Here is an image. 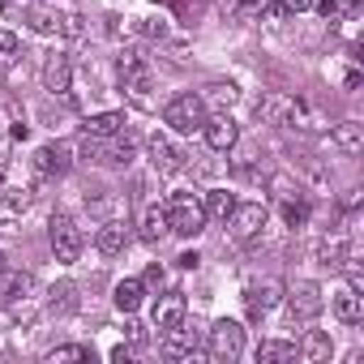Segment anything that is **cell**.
Returning <instances> with one entry per match:
<instances>
[{"mask_svg": "<svg viewBox=\"0 0 364 364\" xmlns=\"http://www.w3.org/2000/svg\"><path fill=\"white\" fill-rule=\"evenodd\" d=\"M120 82H124V90H133V95H146V90L154 86V73H150V65H146L141 52H124V56H120Z\"/></svg>", "mask_w": 364, "mask_h": 364, "instance_id": "cell-11", "label": "cell"}, {"mask_svg": "<svg viewBox=\"0 0 364 364\" xmlns=\"http://www.w3.org/2000/svg\"><path fill=\"white\" fill-rule=\"evenodd\" d=\"M18 52H22L18 35L14 31H0V69H14L18 65Z\"/></svg>", "mask_w": 364, "mask_h": 364, "instance_id": "cell-27", "label": "cell"}, {"mask_svg": "<svg viewBox=\"0 0 364 364\" xmlns=\"http://www.w3.org/2000/svg\"><path fill=\"white\" fill-rule=\"evenodd\" d=\"M262 116L279 129H304V133H321L326 120L304 103V99H291V95H266L262 99Z\"/></svg>", "mask_w": 364, "mask_h": 364, "instance_id": "cell-1", "label": "cell"}, {"mask_svg": "<svg viewBox=\"0 0 364 364\" xmlns=\"http://www.w3.org/2000/svg\"><path fill=\"white\" fill-rule=\"evenodd\" d=\"M167 232H171V228H167V206H146V210H141V240H146V245H159Z\"/></svg>", "mask_w": 364, "mask_h": 364, "instance_id": "cell-22", "label": "cell"}, {"mask_svg": "<svg viewBox=\"0 0 364 364\" xmlns=\"http://www.w3.org/2000/svg\"><path fill=\"white\" fill-rule=\"evenodd\" d=\"M266 219H270V215H266L262 202H236L223 223H228V232H232L236 245H253V240L266 232Z\"/></svg>", "mask_w": 364, "mask_h": 364, "instance_id": "cell-4", "label": "cell"}, {"mask_svg": "<svg viewBox=\"0 0 364 364\" xmlns=\"http://www.w3.org/2000/svg\"><path fill=\"white\" fill-rule=\"evenodd\" d=\"M317 262H321V266H334V270H343V266H347V240H343V236H330V240H321V245H317Z\"/></svg>", "mask_w": 364, "mask_h": 364, "instance_id": "cell-25", "label": "cell"}, {"mask_svg": "<svg viewBox=\"0 0 364 364\" xmlns=\"http://www.w3.org/2000/svg\"><path fill=\"white\" fill-rule=\"evenodd\" d=\"M185 313H189V304H185V291H163L159 300H154V309H150V321H154V330H171V326H180L185 321Z\"/></svg>", "mask_w": 364, "mask_h": 364, "instance_id": "cell-9", "label": "cell"}, {"mask_svg": "<svg viewBox=\"0 0 364 364\" xmlns=\"http://www.w3.org/2000/svg\"><path fill=\"white\" fill-rule=\"evenodd\" d=\"M56 22H60V14H48V9H35V14H31V26H35L39 35H56Z\"/></svg>", "mask_w": 364, "mask_h": 364, "instance_id": "cell-30", "label": "cell"}, {"mask_svg": "<svg viewBox=\"0 0 364 364\" xmlns=\"http://www.w3.org/2000/svg\"><path fill=\"white\" fill-rule=\"evenodd\" d=\"M245 300H249V313H253V317H262V313H270V309L283 300V283H279V279H262V283H249Z\"/></svg>", "mask_w": 364, "mask_h": 364, "instance_id": "cell-14", "label": "cell"}, {"mask_svg": "<svg viewBox=\"0 0 364 364\" xmlns=\"http://www.w3.org/2000/svg\"><path fill=\"white\" fill-rule=\"evenodd\" d=\"M202 99H206V103H219V107H232V103H236V86H232V82H228V86L219 82V86H210V95H202Z\"/></svg>", "mask_w": 364, "mask_h": 364, "instance_id": "cell-31", "label": "cell"}, {"mask_svg": "<svg viewBox=\"0 0 364 364\" xmlns=\"http://www.w3.org/2000/svg\"><path fill=\"white\" fill-rule=\"evenodd\" d=\"M35 171H39V176H60V171H69V146H39V150H35Z\"/></svg>", "mask_w": 364, "mask_h": 364, "instance_id": "cell-19", "label": "cell"}, {"mask_svg": "<svg viewBox=\"0 0 364 364\" xmlns=\"http://www.w3.org/2000/svg\"><path fill=\"white\" fill-rule=\"evenodd\" d=\"M60 360H90V347H82V343L52 347V351H48V364H60Z\"/></svg>", "mask_w": 364, "mask_h": 364, "instance_id": "cell-29", "label": "cell"}, {"mask_svg": "<svg viewBox=\"0 0 364 364\" xmlns=\"http://www.w3.org/2000/svg\"><path fill=\"white\" fill-rule=\"evenodd\" d=\"M48 236H52V253H56V262H77L82 249H86V236H82V228H77L69 215H56Z\"/></svg>", "mask_w": 364, "mask_h": 364, "instance_id": "cell-7", "label": "cell"}, {"mask_svg": "<svg viewBox=\"0 0 364 364\" xmlns=\"http://www.w3.org/2000/svg\"><path fill=\"white\" fill-rule=\"evenodd\" d=\"M296 355H300V360H309V364H326V360L334 355V343H330V334H326V330H304V338H300Z\"/></svg>", "mask_w": 364, "mask_h": 364, "instance_id": "cell-17", "label": "cell"}, {"mask_svg": "<svg viewBox=\"0 0 364 364\" xmlns=\"http://www.w3.org/2000/svg\"><path fill=\"white\" fill-rule=\"evenodd\" d=\"M279 9H283V14H304V9H313V0H283Z\"/></svg>", "mask_w": 364, "mask_h": 364, "instance_id": "cell-34", "label": "cell"}, {"mask_svg": "<svg viewBox=\"0 0 364 364\" xmlns=\"http://www.w3.org/2000/svg\"><path fill=\"white\" fill-rule=\"evenodd\" d=\"M167 228L176 236H202L206 232V210L198 193H171L167 198Z\"/></svg>", "mask_w": 364, "mask_h": 364, "instance_id": "cell-2", "label": "cell"}, {"mask_svg": "<svg viewBox=\"0 0 364 364\" xmlns=\"http://www.w3.org/2000/svg\"><path fill=\"white\" fill-rule=\"evenodd\" d=\"M124 245H129V228H124V219H107V223L99 228V236H95V249H99L103 257L124 253Z\"/></svg>", "mask_w": 364, "mask_h": 364, "instance_id": "cell-16", "label": "cell"}, {"mask_svg": "<svg viewBox=\"0 0 364 364\" xmlns=\"http://www.w3.org/2000/svg\"><path fill=\"white\" fill-rule=\"evenodd\" d=\"M202 137H206V146H210V150L228 154V150L240 141V129H236V120H232L228 112H219V116H206V124H202Z\"/></svg>", "mask_w": 364, "mask_h": 364, "instance_id": "cell-10", "label": "cell"}, {"mask_svg": "<svg viewBox=\"0 0 364 364\" xmlns=\"http://www.w3.org/2000/svg\"><path fill=\"white\" fill-rule=\"evenodd\" d=\"M69 86H73V65H69L65 52H52V56L43 60V90H52V95H69Z\"/></svg>", "mask_w": 364, "mask_h": 364, "instance_id": "cell-13", "label": "cell"}, {"mask_svg": "<svg viewBox=\"0 0 364 364\" xmlns=\"http://www.w3.org/2000/svg\"><path fill=\"white\" fill-rule=\"evenodd\" d=\"M0 202H5L9 210H26L31 206V189L26 185H9V189H0Z\"/></svg>", "mask_w": 364, "mask_h": 364, "instance_id": "cell-28", "label": "cell"}, {"mask_svg": "<svg viewBox=\"0 0 364 364\" xmlns=\"http://www.w3.org/2000/svg\"><path fill=\"white\" fill-rule=\"evenodd\" d=\"M86 137H116L124 133V112H99V116H86Z\"/></svg>", "mask_w": 364, "mask_h": 364, "instance_id": "cell-21", "label": "cell"}, {"mask_svg": "<svg viewBox=\"0 0 364 364\" xmlns=\"http://www.w3.org/2000/svg\"><path fill=\"white\" fill-rule=\"evenodd\" d=\"M146 154H150V167H154L159 176H176L180 167H185V154L171 146V137H167V133H154V137L146 141Z\"/></svg>", "mask_w": 364, "mask_h": 364, "instance_id": "cell-8", "label": "cell"}, {"mask_svg": "<svg viewBox=\"0 0 364 364\" xmlns=\"http://www.w3.org/2000/svg\"><path fill=\"white\" fill-rule=\"evenodd\" d=\"M176 262H180V270H193V266H198V262H202V257H198V253H180V257H176Z\"/></svg>", "mask_w": 364, "mask_h": 364, "instance_id": "cell-37", "label": "cell"}, {"mask_svg": "<svg viewBox=\"0 0 364 364\" xmlns=\"http://www.w3.org/2000/svg\"><path fill=\"white\" fill-rule=\"evenodd\" d=\"M206 351H210V360H223V364H232V360H240V351H245V326L240 321H215L210 330H206Z\"/></svg>", "mask_w": 364, "mask_h": 364, "instance_id": "cell-5", "label": "cell"}, {"mask_svg": "<svg viewBox=\"0 0 364 364\" xmlns=\"http://www.w3.org/2000/svg\"><path fill=\"white\" fill-rule=\"evenodd\" d=\"M112 300H116V309H120V313H137V309H141V300H146V283H141V279H120Z\"/></svg>", "mask_w": 364, "mask_h": 364, "instance_id": "cell-23", "label": "cell"}, {"mask_svg": "<svg viewBox=\"0 0 364 364\" xmlns=\"http://www.w3.org/2000/svg\"><path fill=\"white\" fill-rule=\"evenodd\" d=\"M159 351H163L167 360H189V355L198 351V338H193V330H185V321H180V326L163 330V343H159Z\"/></svg>", "mask_w": 364, "mask_h": 364, "instance_id": "cell-15", "label": "cell"}, {"mask_svg": "<svg viewBox=\"0 0 364 364\" xmlns=\"http://www.w3.org/2000/svg\"><path fill=\"white\" fill-rule=\"evenodd\" d=\"M112 360H116V364H129V360H133V347H124V343L112 347Z\"/></svg>", "mask_w": 364, "mask_h": 364, "instance_id": "cell-36", "label": "cell"}, {"mask_svg": "<svg viewBox=\"0 0 364 364\" xmlns=\"http://www.w3.org/2000/svg\"><path fill=\"white\" fill-rule=\"evenodd\" d=\"M56 31H60V35H69V39H77V35H82V18H77V14H60Z\"/></svg>", "mask_w": 364, "mask_h": 364, "instance_id": "cell-33", "label": "cell"}, {"mask_svg": "<svg viewBox=\"0 0 364 364\" xmlns=\"http://www.w3.org/2000/svg\"><path fill=\"white\" fill-rule=\"evenodd\" d=\"M283 300H287V309H291L296 321H313L326 309V296H321V287L313 279H296L291 287H283Z\"/></svg>", "mask_w": 364, "mask_h": 364, "instance_id": "cell-6", "label": "cell"}, {"mask_svg": "<svg viewBox=\"0 0 364 364\" xmlns=\"http://www.w3.org/2000/svg\"><path fill=\"white\" fill-rule=\"evenodd\" d=\"M141 283H146V287H163V266L154 262V266L146 270V279H141Z\"/></svg>", "mask_w": 364, "mask_h": 364, "instance_id": "cell-35", "label": "cell"}, {"mask_svg": "<svg viewBox=\"0 0 364 364\" xmlns=\"http://www.w3.org/2000/svg\"><path fill=\"white\" fill-rule=\"evenodd\" d=\"M330 309H334V317H338V321L360 326V321H364V296H360V287H355V283L338 287V291L330 296Z\"/></svg>", "mask_w": 364, "mask_h": 364, "instance_id": "cell-12", "label": "cell"}, {"mask_svg": "<svg viewBox=\"0 0 364 364\" xmlns=\"http://www.w3.org/2000/svg\"><path fill=\"white\" fill-rule=\"evenodd\" d=\"M296 360V343H283V338H266L257 347V364H291Z\"/></svg>", "mask_w": 364, "mask_h": 364, "instance_id": "cell-24", "label": "cell"}, {"mask_svg": "<svg viewBox=\"0 0 364 364\" xmlns=\"http://www.w3.org/2000/svg\"><path fill=\"white\" fill-rule=\"evenodd\" d=\"M334 146H338L347 159H355V154L364 150V124H360V120H343V124H334Z\"/></svg>", "mask_w": 364, "mask_h": 364, "instance_id": "cell-20", "label": "cell"}, {"mask_svg": "<svg viewBox=\"0 0 364 364\" xmlns=\"http://www.w3.org/2000/svg\"><path fill=\"white\" fill-rule=\"evenodd\" d=\"M232 206H236V198H232L228 189H210V193L202 198V210H206V219H228V215H232Z\"/></svg>", "mask_w": 364, "mask_h": 364, "instance_id": "cell-26", "label": "cell"}, {"mask_svg": "<svg viewBox=\"0 0 364 364\" xmlns=\"http://www.w3.org/2000/svg\"><path fill=\"white\" fill-rule=\"evenodd\" d=\"M283 219L291 223V228H304V219H309V202H283Z\"/></svg>", "mask_w": 364, "mask_h": 364, "instance_id": "cell-32", "label": "cell"}, {"mask_svg": "<svg viewBox=\"0 0 364 364\" xmlns=\"http://www.w3.org/2000/svg\"><path fill=\"white\" fill-rule=\"evenodd\" d=\"M0 274H5V257H0Z\"/></svg>", "mask_w": 364, "mask_h": 364, "instance_id": "cell-38", "label": "cell"}, {"mask_svg": "<svg viewBox=\"0 0 364 364\" xmlns=\"http://www.w3.org/2000/svg\"><path fill=\"white\" fill-rule=\"evenodd\" d=\"M206 99L202 95H193V90H185V95H176L167 107H163V124H171L176 133H202V124H206Z\"/></svg>", "mask_w": 364, "mask_h": 364, "instance_id": "cell-3", "label": "cell"}, {"mask_svg": "<svg viewBox=\"0 0 364 364\" xmlns=\"http://www.w3.org/2000/svg\"><path fill=\"white\" fill-rule=\"evenodd\" d=\"M35 291V279L26 274V270H9L5 266V274H0V300L5 304H18V300H26Z\"/></svg>", "mask_w": 364, "mask_h": 364, "instance_id": "cell-18", "label": "cell"}]
</instances>
